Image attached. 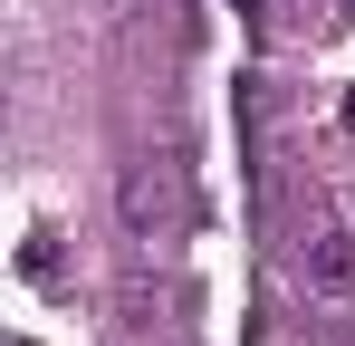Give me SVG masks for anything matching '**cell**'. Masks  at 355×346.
Segmentation results:
<instances>
[{"mask_svg": "<svg viewBox=\"0 0 355 346\" xmlns=\"http://www.w3.org/2000/svg\"><path fill=\"white\" fill-rule=\"evenodd\" d=\"M125 231H135V240H154V231L173 222V202H182V183H173V164H154V154H144V164H125Z\"/></svg>", "mask_w": 355, "mask_h": 346, "instance_id": "6da1fadb", "label": "cell"}, {"mask_svg": "<svg viewBox=\"0 0 355 346\" xmlns=\"http://www.w3.org/2000/svg\"><path fill=\"white\" fill-rule=\"evenodd\" d=\"M307 288H317V298H346L355 288V240L346 231H317V240H307Z\"/></svg>", "mask_w": 355, "mask_h": 346, "instance_id": "7a4b0ae2", "label": "cell"}, {"mask_svg": "<svg viewBox=\"0 0 355 346\" xmlns=\"http://www.w3.org/2000/svg\"><path fill=\"white\" fill-rule=\"evenodd\" d=\"M19 270H29V288H58V231H49V222L19 240Z\"/></svg>", "mask_w": 355, "mask_h": 346, "instance_id": "3957f363", "label": "cell"}, {"mask_svg": "<svg viewBox=\"0 0 355 346\" xmlns=\"http://www.w3.org/2000/svg\"><path fill=\"white\" fill-rule=\"evenodd\" d=\"M96 10H125V0H96Z\"/></svg>", "mask_w": 355, "mask_h": 346, "instance_id": "277c9868", "label": "cell"}, {"mask_svg": "<svg viewBox=\"0 0 355 346\" xmlns=\"http://www.w3.org/2000/svg\"><path fill=\"white\" fill-rule=\"evenodd\" d=\"M336 19H355V0H346V10H336Z\"/></svg>", "mask_w": 355, "mask_h": 346, "instance_id": "5b68a950", "label": "cell"}, {"mask_svg": "<svg viewBox=\"0 0 355 346\" xmlns=\"http://www.w3.org/2000/svg\"><path fill=\"white\" fill-rule=\"evenodd\" d=\"M346 125H355V97H346Z\"/></svg>", "mask_w": 355, "mask_h": 346, "instance_id": "8992f818", "label": "cell"}]
</instances>
